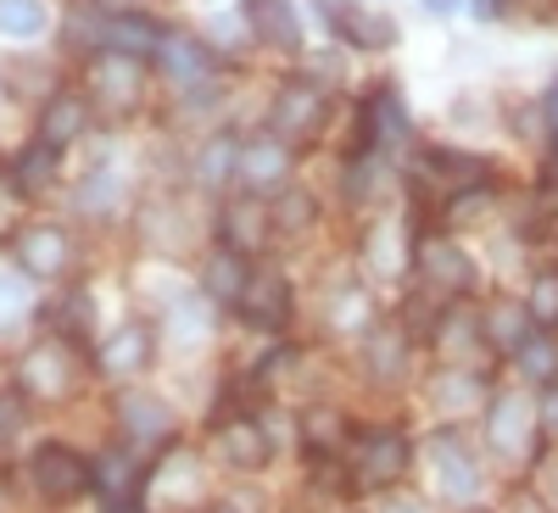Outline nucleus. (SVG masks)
I'll return each instance as SVG.
<instances>
[{"instance_id":"f257e3e1","label":"nucleus","mask_w":558,"mask_h":513,"mask_svg":"<svg viewBox=\"0 0 558 513\" xmlns=\"http://www.w3.org/2000/svg\"><path fill=\"white\" fill-rule=\"evenodd\" d=\"M34 486H39V497H51V502H73V497H84L89 486H96V475H89V463L78 452L51 441V447L34 452Z\"/></svg>"},{"instance_id":"f03ea898","label":"nucleus","mask_w":558,"mask_h":513,"mask_svg":"<svg viewBox=\"0 0 558 513\" xmlns=\"http://www.w3.org/2000/svg\"><path fill=\"white\" fill-rule=\"evenodd\" d=\"M318 17L330 23L341 39H352L357 51H386V45L397 39V23L391 17L363 12V7H352V0H318Z\"/></svg>"},{"instance_id":"7ed1b4c3","label":"nucleus","mask_w":558,"mask_h":513,"mask_svg":"<svg viewBox=\"0 0 558 513\" xmlns=\"http://www.w3.org/2000/svg\"><path fill=\"white\" fill-rule=\"evenodd\" d=\"M486 441L502 452V457H531V396L520 391H502L486 413Z\"/></svg>"},{"instance_id":"20e7f679","label":"nucleus","mask_w":558,"mask_h":513,"mask_svg":"<svg viewBox=\"0 0 558 513\" xmlns=\"http://www.w3.org/2000/svg\"><path fill=\"white\" fill-rule=\"evenodd\" d=\"M324 118H330V101H324V89L313 84H286L274 101V129L291 134V139H313L324 129Z\"/></svg>"},{"instance_id":"39448f33","label":"nucleus","mask_w":558,"mask_h":513,"mask_svg":"<svg viewBox=\"0 0 558 513\" xmlns=\"http://www.w3.org/2000/svg\"><path fill=\"white\" fill-rule=\"evenodd\" d=\"M418 273H425V285L441 291V296H463L475 285V262L463 257L452 241H425L418 246Z\"/></svg>"},{"instance_id":"423d86ee","label":"nucleus","mask_w":558,"mask_h":513,"mask_svg":"<svg viewBox=\"0 0 558 513\" xmlns=\"http://www.w3.org/2000/svg\"><path fill=\"white\" fill-rule=\"evenodd\" d=\"M68 257H73V241L62 235L57 223H34V229H23V235H17V262L34 279H57L68 268Z\"/></svg>"},{"instance_id":"0eeeda50","label":"nucleus","mask_w":558,"mask_h":513,"mask_svg":"<svg viewBox=\"0 0 558 513\" xmlns=\"http://www.w3.org/2000/svg\"><path fill=\"white\" fill-rule=\"evenodd\" d=\"M408 469V441L397 430H368L357 441V475L363 486H391Z\"/></svg>"},{"instance_id":"6e6552de","label":"nucleus","mask_w":558,"mask_h":513,"mask_svg":"<svg viewBox=\"0 0 558 513\" xmlns=\"http://www.w3.org/2000/svg\"><path fill=\"white\" fill-rule=\"evenodd\" d=\"M241 313L257 330H279V323L291 318V285L279 273H252L246 291H241Z\"/></svg>"},{"instance_id":"1a4fd4ad","label":"nucleus","mask_w":558,"mask_h":513,"mask_svg":"<svg viewBox=\"0 0 558 513\" xmlns=\"http://www.w3.org/2000/svg\"><path fill=\"white\" fill-rule=\"evenodd\" d=\"M430 463H436V480H441V491L447 497H475L481 491V475H475V457L470 452H463V441L447 430V436H436L430 441Z\"/></svg>"},{"instance_id":"9d476101","label":"nucleus","mask_w":558,"mask_h":513,"mask_svg":"<svg viewBox=\"0 0 558 513\" xmlns=\"http://www.w3.org/2000/svg\"><path fill=\"white\" fill-rule=\"evenodd\" d=\"M157 57H162L168 78H173V84H184V89H196V84H207V78H213V57H207V45H202V39H191V34H162Z\"/></svg>"},{"instance_id":"9b49d317","label":"nucleus","mask_w":558,"mask_h":513,"mask_svg":"<svg viewBox=\"0 0 558 513\" xmlns=\"http://www.w3.org/2000/svg\"><path fill=\"white\" fill-rule=\"evenodd\" d=\"M252 191H279V184L291 179V151L279 146V139H252L241 146V168H235Z\"/></svg>"},{"instance_id":"f8f14e48","label":"nucleus","mask_w":558,"mask_h":513,"mask_svg":"<svg viewBox=\"0 0 558 513\" xmlns=\"http://www.w3.org/2000/svg\"><path fill=\"white\" fill-rule=\"evenodd\" d=\"M246 17H252L257 39L274 45V51H296L302 45V23H296L291 0H246Z\"/></svg>"},{"instance_id":"ddd939ff","label":"nucleus","mask_w":558,"mask_h":513,"mask_svg":"<svg viewBox=\"0 0 558 513\" xmlns=\"http://www.w3.org/2000/svg\"><path fill=\"white\" fill-rule=\"evenodd\" d=\"M118 413H123V430L140 436V441H162L173 430V413L157 396H146V391H123L118 396Z\"/></svg>"},{"instance_id":"4468645a","label":"nucleus","mask_w":558,"mask_h":513,"mask_svg":"<svg viewBox=\"0 0 558 513\" xmlns=\"http://www.w3.org/2000/svg\"><path fill=\"white\" fill-rule=\"evenodd\" d=\"M84 123H89L84 96H57L51 107H45V118H39V146H51V151L73 146V139L84 134Z\"/></svg>"},{"instance_id":"2eb2a0df","label":"nucleus","mask_w":558,"mask_h":513,"mask_svg":"<svg viewBox=\"0 0 558 513\" xmlns=\"http://www.w3.org/2000/svg\"><path fill=\"white\" fill-rule=\"evenodd\" d=\"M107 45H112V51L118 57H151L157 51V45H162V28L151 23V17H140V12H129V17H107V34H101Z\"/></svg>"},{"instance_id":"dca6fc26","label":"nucleus","mask_w":558,"mask_h":513,"mask_svg":"<svg viewBox=\"0 0 558 513\" xmlns=\"http://www.w3.org/2000/svg\"><path fill=\"white\" fill-rule=\"evenodd\" d=\"M101 363H107V375H140V368L151 363V330L146 323H123V330L107 341Z\"/></svg>"},{"instance_id":"f3484780","label":"nucleus","mask_w":558,"mask_h":513,"mask_svg":"<svg viewBox=\"0 0 558 513\" xmlns=\"http://www.w3.org/2000/svg\"><path fill=\"white\" fill-rule=\"evenodd\" d=\"M96 96H101L112 112H129V107L140 101V68H134V57H118V51H112V62L96 68Z\"/></svg>"},{"instance_id":"a211bd4d","label":"nucleus","mask_w":558,"mask_h":513,"mask_svg":"<svg viewBox=\"0 0 558 513\" xmlns=\"http://www.w3.org/2000/svg\"><path fill=\"white\" fill-rule=\"evenodd\" d=\"M246 279H252V268H246L241 246H223V252H213V262H207V273H202V285H207V296H218V302H241Z\"/></svg>"},{"instance_id":"6ab92c4d","label":"nucleus","mask_w":558,"mask_h":513,"mask_svg":"<svg viewBox=\"0 0 558 513\" xmlns=\"http://www.w3.org/2000/svg\"><path fill=\"white\" fill-rule=\"evenodd\" d=\"M23 380L34 386V391H45V396H62L68 391V352L62 346H34L28 357H23Z\"/></svg>"},{"instance_id":"aec40b11","label":"nucleus","mask_w":558,"mask_h":513,"mask_svg":"<svg viewBox=\"0 0 558 513\" xmlns=\"http://www.w3.org/2000/svg\"><path fill=\"white\" fill-rule=\"evenodd\" d=\"M425 173L436 179V184H447V191H481V179H486V168L475 162V157H458V151H425Z\"/></svg>"},{"instance_id":"412c9836","label":"nucleus","mask_w":558,"mask_h":513,"mask_svg":"<svg viewBox=\"0 0 558 513\" xmlns=\"http://www.w3.org/2000/svg\"><path fill=\"white\" fill-rule=\"evenodd\" d=\"M218 441H223L229 463H241V469H257V463L268 457V436L252 425V418H235V425H223Z\"/></svg>"},{"instance_id":"4be33fe9","label":"nucleus","mask_w":558,"mask_h":513,"mask_svg":"<svg viewBox=\"0 0 558 513\" xmlns=\"http://www.w3.org/2000/svg\"><path fill=\"white\" fill-rule=\"evenodd\" d=\"M368 123H363V139H402L408 134V112H402V101H397V89H380L375 101H368V112H363Z\"/></svg>"},{"instance_id":"5701e85b","label":"nucleus","mask_w":558,"mask_h":513,"mask_svg":"<svg viewBox=\"0 0 558 513\" xmlns=\"http://www.w3.org/2000/svg\"><path fill=\"white\" fill-rule=\"evenodd\" d=\"M486 341H497V346H525V335H531V307H520V302H497L492 313H486Z\"/></svg>"},{"instance_id":"b1692460","label":"nucleus","mask_w":558,"mask_h":513,"mask_svg":"<svg viewBox=\"0 0 558 513\" xmlns=\"http://www.w3.org/2000/svg\"><path fill=\"white\" fill-rule=\"evenodd\" d=\"M51 23V7L45 0H0V34L7 39H34Z\"/></svg>"},{"instance_id":"393cba45","label":"nucleus","mask_w":558,"mask_h":513,"mask_svg":"<svg viewBox=\"0 0 558 513\" xmlns=\"http://www.w3.org/2000/svg\"><path fill=\"white\" fill-rule=\"evenodd\" d=\"M96 480H101V491H107V508H118L123 497H134V491H140L134 463H129L123 452H107V457H101V475H96Z\"/></svg>"},{"instance_id":"a878e982","label":"nucleus","mask_w":558,"mask_h":513,"mask_svg":"<svg viewBox=\"0 0 558 513\" xmlns=\"http://www.w3.org/2000/svg\"><path fill=\"white\" fill-rule=\"evenodd\" d=\"M402 335H391V330H375L368 335V368H375L380 380H397L402 375Z\"/></svg>"},{"instance_id":"bb28decb","label":"nucleus","mask_w":558,"mask_h":513,"mask_svg":"<svg viewBox=\"0 0 558 513\" xmlns=\"http://www.w3.org/2000/svg\"><path fill=\"white\" fill-rule=\"evenodd\" d=\"M241 168V146H235V139H213V146L202 151V184H223L229 173H235Z\"/></svg>"},{"instance_id":"cd10ccee","label":"nucleus","mask_w":558,"mask_h":513,"mask_svg":"<svg viewBox=\"0 0 558 513\" xmlns=\"http://www.w3.org/2000/svg\"><path fill=\"white\" fill-rule=\"evenodd\" d=\"M57 323H62L73 341H89V330H96V302H89L84 291H73V296L57 307Z\"/></svg>"},{"instance_id":"c85d7f7f","label":"nucleus","mask_w":558,"mask_h":513,"mask_svg":"<svg viewBox=\"0 0 558 513\" xmlns=\"http://www.w3.org/2000/svg\"><path fill=\"white\" fill-rule=\"evenodd\" d=\"M520 368L531 380H553L558 375V346L547 341V335H525V346H520Z\"/></svg>"},{"instance_id":"c756f323","label":"nucleus","mask_w":558,"mask_h":513,"mask_svg":"<svg viewBox=\"0 0 558 513\" xmlns=\"http://www.w3.org/2000/svg\"><path fill=\"white\" fill-rule=\"evenodd\" d=\"M436 402H441V407H452V413L475 407V402H481V386H475V375H447V380H436Z\"/></svg>"},{"instance_id":"7c9ffc66","label":"nucleus","mask_w":558,"mask_h":513,"mask_svg":"<svg viewBox=\"0 0 558 513\" xmlns=\"http://www.w3.org/2000/svg\"><path fill=\"white\" fill-rule=\"evenodd\" d=\"M531 318L536 323H558V273H536V285H531Z\"/></svg>"},{"instance_id":"2f4dec72","label":"nucleus","mask_w":558,"mask_h":513,"mask_svg":"<svg viewBox=\"0 0 558 513\" xmlns=\"http://www.w3.org/2000/svg\"><path fill=\"white\" fill-rule=\"evenodd\" d=\"M274 223H279V229H302V223H313V201H307V196H286V201L274 207Z\"/></svg>"},{"instance_id":"473e14b6","label":"nucleus","mask_w":558,"mask_h":513,"mask_svg":"<svg viewBox=\"0 0 558 513\" xmlns=\"http://www.w3.org/2000/svg\"><path fill=\"white\" fill-rule=\"evenodd\" d=\"M307 441L313 447H336L341 441V418L336 413H307Z\"/></svg>"},{"instance_id":"72a5a7b5","label":"nucleus","mask_w":558,"mask_h":513,"mask_svg":"<svg viewBox=\"0 0 558 513\" xmlns=\"http://www.w3.org/2000/svg\"><path fill=\"white\" fill-rule=\"evenodd\" d=\"M17 418H23V407H17V396H0V441H7V436L17 430Z\"/></svg>"},{"instance_id":"f704fd0d","label":"nucleus","mask_w":558,"mask_h":513,"mask_svg":"<svg viewBox=\"0 0 558 513\" xmlns=\"http://www.w3.org/2000/svg\"><path fill=\"white\" fill-rule=\"evenodd\" d=\"M542 425H547V430H558V375L547 380V396H542Z\"/></svg>"},{"instance_id":"c9c22d12","label":"nucleus","mask_w":558,"mask_h":513,"mask_svg":"<svg viewBox=\"0 0 558 513\" xmlns=\"http://www.w3.org/2000/svg\"><path fill=\"white\" fill-rule=\"evenodd\" d=\"M263 212V207H257ZM257 212H235V218H229V229H235V235H246L252 241V229H257Z\"/></svg>"},{"instance_id":"e433bc0d","label":"nucleus","mask_w":558,"mask_h":513,"mask_svg":"<svg viewBox=\"0 0 558 513\" xmlns=\"http://www.w3.org/2000/svg\"><path fill=\"white\" fill-rule=\"evenodd\" d=\"M17 307H23V302H17V291L7 285V279H0V318H7V313H17Z\"/></svg>"},{"instance_id":"4c0bfd02","label":"nucleus","mask_w":558,"mask_h":513,"mask_svg":"<svg viewBox=\"0 0 558 513\" xmlns=\"http://www.w3.org/2000/svg\"><path fill=\"white\" fill-rule=\"evenodd\" d=\"M547 118H553V129H558V84L547 89Z\"/></svg>"},{"instance_id":"58836bf2","label":"nucleus","mask_w":558,"mask_h":513,"mask_svg":"<svg viewBox=\"0 0 558 513\" xmlns=\"http://www.w3.org/2000/svg\"><path fill=\"white\" fill-rule=\"evenodd\" d=\"M497 7H502V0H475V12H481V17H497Z\"/></svg>"},{"instance_id":"ea45409f","label":"nucleus","mask_w":558,"mask_h":513,"mask_svg":"<svg viewBox=\"0 0 558 513\" xmlns=\"http://www.w3.org/2000/svg\"><path fill=\"white\" fill-rule=\"evenodd\" d=\"M458 0H425V12H452Z\"/></svg>"},{"instance_id":"a19ab883","label":"nucleus","mask_w":558,"mask_h":513,"mask_svg":"<svg viewBox=\"0 0 558 513\" xmlns=\"http://www.w3.org/2000/svg\"><path fill=\"white\" fill-rule=\"evenodd\" d=\"M391 513H425V508H418V502H397Z\"/></svg>"},{"instance_id":"79ce46f5","label":"nucleus","mask_w":558,"mask_h":513,"mask_svg":"<svg viewBox=\"0 0 558 513\" xmlns=\"http://www.w3.org/2000/svg\"><path fill=\"white\" fill-rule=\"evenodd\" d=\"M547 491H553V502H558V463H553V475H547Z\"/></svg>"},{"instance_id":"37998d69","label":"nucleus","mask_w":558,"mask_h":513,"mask_svg":"<svg viewBox=\"0 0 558 513\" xmlns=\"http://www.w3.org/2000/svg\"><path fill=\"white\" fill-rule=\"evenodd\" d=\"M112 513H140V508H129V502H118V508H112Z\"/></svg>"}]
</instances>
